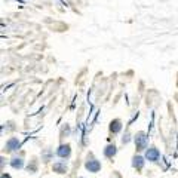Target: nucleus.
<instances>
[{"mask_svg": "<svg viewBox=\"0 0 178 178\" xmlns=\"http://www.w3.org/2000/svg\"><path fill=\"white\" fill-rule=\"evenodd\" d=\"M135 145H136V150L147 148V136H145L144 132H138L135 135Z\"/></svg>", "mask_w": 178, "mask_h": 178, "instance_id": "f257e3e1", "label": "nucleus"}, {"mask_svg": "<svg viewBox=\"0 0 178 178\" xmlns=\"http://www.w3.org/2000/svg\"><path fill=\"white\" fill-rule=\"evenodd\" d=\"M85 168L89 171V172H98V171L101 169V163L97 160V159H91V160L88 159V162L85 163Z\"/></svg>", "mask_w": 178, "mask_h": 178, "instance_id": "f03ea898", "label": "nucleus"}, {"mask_svg": "<svg viewBox=\"0 0 178 178\" xmlns=\"http://www.w3.org/2000/svg\"><path fill=\"white\" fill-rule=\"evenodd\" d=\"M159 156H160V153H159L157 148H154V147L148 148V150L145 152V159L150 160V162H156L157 159H159Z\"/></svg>", "mask_w": 178, "mask_h": 178, "instance_id": "7ed1b4c3", "label": "nucleus"}, {"mask_svg": "<svg viewBox=\"0 0 178 178\" xmlns=\"http://www.w3.org/2000/svg\"><path fill=\"white\" fill-rule=\"evenodd\" d=\"M70 153H71V148H70L68 144H61L58 147V150H57V154H58L59 157H68Z\"/></svg>", "mask_w": 178, "mask_h": 178, "instance_id": "20e7f679", "label": "nucleus"}, {"mask_svg": "<svg viewBox=\"0 0 178 178\" xmlns=\"http://www.w3.org/2000/svg\"><path fill=\"white\" fill-rule=\"evenodd\" d=\"M18 147H19V140H18V138H10V140H8V143H6V150H8V152H14V150H17Z\"/></svg>", "mask_w": 178, "mask_h": 178, "instance_id": "39448f33", "label": "nucleus"}, {"mask_svg": "<svg viewBox=\"0 0 178 178\" xmlns=\"http://www.w3.org/2000/svg\"><path fill=\"white\" fill-rule=\"evenodd\" d=\"M132 166L136 168V169H143V166H144V159H143L141 156H135V157L132 159Z\"/></svg>", "mask_w": 178, "mask_h": 178, "instance_id": "423d86ee", "label": "nucleus"}, {"mask_svg": "<svg viewBox=\"0 0 178 178\" xmlns=\"http://www.w3.org/2000/svg\"><path fill=\"white\" fill-rule=\"evenodd\" d=\"M120 129H122V122H120L119 119H114V120L110 123V131L116 134V132H119Z\"/></svg>", "mask_w": 178, "mask_h": 178, "instance_id": "0eeeda50", "label": "nucleus"}, {"mask_svg": "<svg viewBox=\"0 0 178 178\" xmlns=\"http://www.w3.org/2000/svg\"><path fill=\"white\" fill-rule=\"evenodd\" d=\"M53 171L58 172V174H65L67 172V166H65V163L58 162V163H53Z\"/></svg>", "mask_w": 178, "mask_h": 178, "instance_id": "6e6552de", "label": "nucleus"}, {"mask_svg": "<svg viewBox=\"0 0 178 178\" xmlns=\"http://www.w3.org/2000/svg\"><path fill=\"white\" fill-rule=\"evenodd\" d=\"M116 145H107L105 148H104V154L107 156V157H113L114 154H116Z\"/></svg>", "mask_w": 178, "mask_h": 178, "instance_id": "1a4fd4ad", "label": "nucleus"}, {"mask_svg": "<svg viewBox=\"0 0 178 178\" xmlns=\"http://www.w3.org/2000/svg\"><path fill=\"white\" fill-rule=\"evenodd\" d=\"M10 165H12V168H15V169H21V168L24 166V162H22V159H19V157H14V159L10 160Z\"/></svg>", "mask_w": 178, "mask_h": 178, "instance_id": "9d476101", "label": "nucleus"}, {"mask_svg": "<svg viewBox=\"0 0 178 178\" xmlns=\"http://www.w3.org/2000/svg\"><path fill=\"white\" fill-rule=\"evenodd\" d=\"M128 141H129V135H126V136H123V143H125V144H126Z\"/></svg>", "mask_w": 178, "mask_h": 178, "instance_id": "9b49d317", "label": "nucleus"}, {"mask_svg": "<svg viewBox=\"0 0 178 178\" xmlns=\"http://www.w3.org/2000/svg\"><path fill=\"white\" fill-rule=\"evenodd\" d=\"M2 178H10V175H8V174H2Z\"/></svg>", "mask_w": 178, "mask_h": 178, "instance_id": "f8f14e48", "label": "nucleus"}]
</instances>
